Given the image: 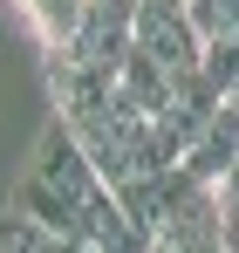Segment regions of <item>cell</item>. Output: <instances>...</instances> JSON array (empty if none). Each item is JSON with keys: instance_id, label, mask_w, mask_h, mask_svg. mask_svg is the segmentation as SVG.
Here are the masks:
<instances>
[{"instance_id": "cell-1", "label": "cell", "mask_w": 239, "mask_h": 253, "mask_svg": "<svg viewBox=\"0 0 239 253\" xmlns=\"http://www.w3.org/2000/svg\"><path fill=\"white\" fill-rule=\"evenodd\" d=\"M130 48L144 62H158L171 83L199 76V62H205V42H199V28H192V14H185V0H137Z\"/></svg>"}, {"instance_id": "cell-2", "label": "cell", "mask_w": 239, "mask_h": 253, "mask_svg": "<svg viewBox=\"0 0 239 253\" xmlns=\"http://www.w3.org/2000/svg\"><path fill=\"white\" fill-rule=\"evenodd\" d=\"M233 165H239V110L226 103V110L212 117V130L185 151V165H178V171H185V178H199L205 192H219V185L233 178Z\"/></svg>"}, {"instance_id": "cell-3", "label": "cell", "mask_w": 239, "mask_h": 253, "mask_svg": "<svg viewBox=\"0 0 239 253\" xmlns=\"http://www.w3.org/2000/svg\"><path fill=\"white\" fill-rule=\"evenodd\" d=\"M21 14L41 28V42L62 55V48L76 42V28H82V14H89V0H21Z\"/></svg>"}, {"instance_id": "cell-4", "label": "cell", "mask_w": 239, "mask_h": 253, "mask_svg": "<svg viewBox=\"0 0 239 253\" xmlns=\"http://www.w3.org/2000/svg\"><path fill=\"white\" fill-rule=\"evenodd\" d=\"M199 42H239V0H185Z\"/></svg>"}, {"instance_id": "cell-5", "label": "cell", "mask_w": 239, "mask_h": 253, "mask_svg": "<svg viewBox=\"0 0 239 253\" xmlns=\"http://www.w3.org/2000/svg\"><path fill=\"white\" fill-rule=\"evenodd\" d=\"M0 253H62V240L48 226H35L28 212H7L0 219Z\"/></svg>"}, {"instance_id": "cell-6", "label": "cell", "mask_w": 239, "mask_h": 253, "mask_svg": "<svg viewBox=\"0 0 239 253\" xmlns=\"http://www.w3.org/2000/svg\"><path fill=\"white\" fill-rule=\"evenodd\" d=\"M199 76L219 96H233L239 89V42H205V62H199Z\"/></svg>"}, {"instance_id": "cell-7", "label": "cell", "mask_w": 239, "mask_h": 253, "mask_svg": "<svg viewBox=\"0 0 239 253\" xmlns=\"http://www.w3.org/2000/svg\"><path fill=\"white\" fill-rule=\"evenodd\" d=\"M219 199H226V206H239V165H233V178L219 185Z\"/></svg>"}, {"instance_id": "cell-8", "label": "cell", "mask_w": 239, "mask_h": 253, "mask_svg": "<svg viewBox=\"0 0 239 253\" xmlns=\"http://www.w3.org/2000/svg\"><path fill=\"white\" fill-rule=\"evenodd\" d=\"M226 103H233V110H239V89H233V96H226Z\"/></svg>"}]
</instances>
